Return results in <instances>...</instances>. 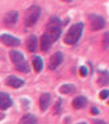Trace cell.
<instances>
[{"label":"cell","mask_w":109,"mask_h":124,"mask_svg":"<svg viewBox=\"0 0 109 124\" xmlns=\"http://www.w3.org/2000/svg\"><path fill=\"white\" fill-rule=\"evenodd\" d=\"M61 33H62V23H61V20L58 19V17H51V19L49 20V23H48L45 34L53 41V42H54V41H57L58 38H59Z\"/></svg>","instance_id":"1"},{"label":"cell","mask_w":109,"mask_h":124,"mask_svg":"<svg viewBox=\"0 0 109 124\" xmlns=\"http://www.w3.org/2000/svg\"><path fill=\"white\" fill-rule=\"evenodd\" d=\"M82 32H83V23H78V24H74L71 28L68 29V32L64 36V42L68 44V45H74L80 40Z\"/></svg>","instance_id":"2"},{"label":"cell","mask_w":109,"mask_h":124,"mask_svg":"<svg viewBox=\"0 0 109 124\" xmlns=\"http://www.w3.org/2000/svg\"><path fill=\"white\" fill-rule=\"evenodd\" d=\"M9 55H11V60H12V62L14 63V66H16V69L19 70V71L28 73L29 70H30L28 66V63L25 62V58H24V55H22V53L17 52V50H11Z\"/></svg>","instance_id":"3"},{"label":"cell","mask_w":109,"mask_h":124,"mask_svg":"<svg viewBox=\"0 0 109 124\" xmlns=\"http://www.w3.org/2000/svg\"><path fill=\"white\" fill-rule=\"evenodd\" d=\"M41 15V8L38 5H32L28 8L25 15V25L26 26H33L37 23V20L40 19Z\"/></svg>","instance_id":"4"},{"label":"cell","mask_w":109,"mask_h":124,"mask_svg":"<svg viewBox=\"0 0 109 124\" xmlns=\"http://www.w3.org/2000/svg\"><path fill=\"white\" fill-rule=\"evenodd\" d=\"M89 23L93 31H100L105 26V20L99 15H89Z\"/></svg>","instance_id":"5"},{"label":"cell","mask_w":109,"mask_h":124,"mask_svg":"<svg viewBox=\"0 0 109 124\" xmlns=\"http://www.w3.org/2000/svg\"><path fill=\"white\" fill-rule=\"evenodd\" d=\"M17 19H19V12H17V11H11V12L4 15L3 23H4L7 26H12L17 23Z\"/></svg>","instance_id":"6"},{"label":"cell","mask_w":109,"mask_h":124,"mask_svg":"<svg viewBox=\"0 0 109 124\" xmlns=\"http://www.w3.org/2000/svg\"><path fill=\"white\" fill-rule=\"evenodd\" d=\"M0 42H3L7 46H19L20 45V40L11 34H1L0 36Z\"/></svg>","instance_id":"7"},{"label":"cell","mask_w":109,"mask_h":124,"mask_svg":"<svg viewBox=\"0 0 109 124\" xmlns=\"http://www.w3.org/2000/svg\"><path fill=\"white\" fill-rule=\"evenodd\" d=\"M62 61H63V55H62L61 52H58V53H55V54H53L51 58H50V62H49L50 70L57 69V67L62 63Z\"/></svg>","instance_id":"8"},{"label":"cell","mask_w":109,"mask_h":124,"mask_svg":"<svg viewBox=\"0 0 109 124\" xmlns=\"http://www.w3.org/2000/svg\"><path fill=\"white\" fill-rule=\"evenodd\" d=\"M12 106V99L8 94L0 93V110H7Z\"/></svg>","instance_id":"9"},{"label":"cell","mask_w":109,"mask_h":124,"mask_svg":"<svg viewBox=\"0 0 109 124\" xmlns=\"http://www.w3.org/2000/svg\"><path fill=\"white\" fill-rule=\"evenodd\" d=\"M7 85L11 86V87H13V88H19V87H21L22 85H24V81L20 79V78H17V77H14V75H11V77L7 78Z\"/></svg>","instance_id":"10"},{"label":"cell","mask_w":109,"mask_h":124,"mask_svg":"<svg viewBox=\"0 0 109 124\" xmlns=\"http://www.w3.org/2000/svg\"><path fill=\"white\" fill-rule=\"evenodd\" d=\"M37 37L34 36V34H32V36H29L28 41H26V46H28V50L29 52H36L37 49Z\"/></svg>","instance_id":"11"},{"label":"cell","mask_w":109,"mask_h":124,"mask_svg":"<svg viewBox=\"0 0 109 124\" xmlns=\"http://www.w3.org/2000/svg\"><path fill=\"white\" fill-rule=\"evenodd\" d=\"M50 106V95L49 94H42L40 98V107L41 110H48V107Z\"/></svg>","instance_id":"12"},{"label":"cell","mask_w":109,"mask_h":124,"mask_svg":"<svg viewBox=\"0 0 109 124\" xmlns=\"http://www.w3.org/2000/svg\"><path fill=\"white\" fill-rule=\"evenodd\" d=\"M72 106H74V108L85 107V106H87V98H84V96H76L72 102Z\"/></svg>","instance_id":"13"},{"label":"cell","mask_w":109,"mask_h":124,"mask_svg":"<svg viewBox=\"0 0 109 124\" xmlns=\"http://www.w3.org/2000/svg\"><path fill=\"white\" fill-rule=\"evenodd\" d=\"M51 44H53V41L43 33L42 38H41V49H42L43 52H46V50H49V48L51 46Z\"/></svg>","instance_id":"14"},{"label":"cell","mask_w":109,"mask_h":124,"mask_svg":"<svg viewBox=\"0 0 109 124\" xmlns=\"http://www.w3.org/2000/svg\"><path fill=\"white\" fill-rule=\"evenodd\" d=\"M36 122H37L36 116H34V115H30V114L24 115L22 119H21V124H36Z\"/></svg>","instance_id":"15"},{"label":"cell","mask_w":109,"mask_h":124,"mask_svg":"<svg viewBox=\"0 0 109 124\" xmlns=\"http://www.w3.org/2000/svg\"><path fill=\"white\" fill-rule=\"evenodd\" d=\"M42 66H43V63H42L41 57H34L33 58V67H34V70H36V71H41V70H42Z\"/></svg>","instance_id":"16"},{"label":"cell","mask_w":109,"mask_h":124,"mask_svg":"<svg viewBox=\"0 0 109 124\" xmlns=\"http://www.w3.org/2000/svg\"><path fill=\"white\" fill-rule=\"evenodd\" d=\"M75 91V86L74 85H63L61 87V93L63 94H70V93H74Z\"/></svg>","instance_id":"17"},{"label":"cell","mask_w":109,"mask_h":124,"mask_svg":"<svg viewBox=\"0 0 109 124\" xmlns=\"http://www.w3.org/2000/svg\"><path fill=\"white\" fill-rule=\"evenodd\" d=\"M101 74V79H100V85H105L108 82V73H105V71H102V73H100Z\"/></svg>","instance_id":"18"},{"label":"cell","mask_w":109,"mask_h":124,"mask_svg":"<svg viewBox=\"0 0 109 124\" xmlns=\"http://www.w3.org/2000/svg\"><path fill=\"white\" fill-rule=\"evenodd\" d=\"M108 44H109V34L105 33V34H104V41H102V46H104L105 50L108 49Z\"/></svg>","instance_id":"19"},{"label":"cell","mask_w":109,"mask_h":124,"mask_svg":"<svg viewBox=\"0 0 109 124\" xmlns=\"http://www.w3.org/2000/svg\"><path fill=\"white\" fill-rule=\"evenodd\" d=\"M87 74H88V69H87V67H85V66L80 67V75L82 77H85Z\"/></svg>","instance_id":"20"},{"label":"cell","mask_w":109,"mask_h":124,"mask_svg":"<svg viewBox=\"0 0 109 124\" xmlns=\"http://www.w3.org/2000/svg\"><path fill=\"white\" fill-rule=\"evenodd\" d=\"M100 96H101V99H107L108 98V90H102Z\"/></svg>","instance_id":"21"},{"label":"cell","mask_w":109,"mask_h":124,"mask_svg":"<svg viewBox=\"0 0 109 124\" xmlns=\"http://www.w3.org/2000/svg\"><path fill=\"white\" fill-rule=\"evenodd\" d=\"M61 103H62V100H58L57 107H55V112H57V114H59V112H61Z\"/></svg>","instance_id":"22"},{"label":"cell","mask_w":109,"mask_h":124,"mask_svg":"<svg viewBox=\"0 0 109 124\" xmlns=\"http://www.w3.org/2000/svg\"><path fill=\"white\" fill-rule=\"evenodd\" d=\"M93 124H107L104 120H93Z\"/></svg>","instance_id":"23"},{"label":"cell","mask_w":109,"mask_h":124,"mask_svg":"<svg viewBox=\"0 0 109 124\" xmlns=\"http://www.w3.org/2000/svg\"><path fill=\"white\" fill-rule=\"evenodd\" d=\"M91 112H92V114H93V115H95V114H99V110H97V108H96V107H93V108H92V110H91Z\"/></svg>","instance_id":"24"},{"label":"cell","mask_w":109,"mask_h":124,"mask_svg":"<svg viewBox=\"0 0 109 124\" xmlns=\"http://www.w3.org/2000/svg\"><path fill=\"white\" fill-rule=\"evenodd\" d=\"M0 119H3V114H0Z\"/></svg>","instance_id":"25"},{"label":"cell","mask_w":109,"mask_h":124,"mask_svg":"<svg viewBox=\"0 0 109 124\" xmlns=\"http://www.w3.org/2000/svg\"><path fill=\"white\" fill-rule=\"evenodd\" d=\"M78 124H87V123H78Z\"/></svg>","instance_id":"26"}]
</instances>
